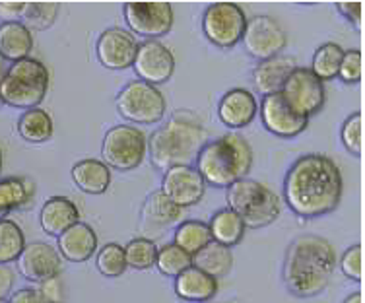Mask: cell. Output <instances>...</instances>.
Wrapping results in <instances>:
<instances>
[{"instance_id": "6da1fadb", "label": "cell", "mask_w": 365, "mask_h": 303, "mask_svg": "<svg viewBox=\"0 0 365 303\" xmlns=\"http://www.w3.org/2000/svg\"><path fill=\"white\" fill-rule=\"evenodd\" d=\"M342 190L340 168L329 155H302L292 163L284 179V198L289 210L307 220L336 210Z\"/></svg>"}, {"instance_id": "7a4b0ae2", "label": "cell", "mask_w": 365, "mask_h": 303, "mask_svg": "<svg viewBox=\"0 0 365 303\" xmlns=\"http://www.w3.org/2000/svg\"><path fill=\"white\" fill-rule=\"evenodd\" d=\"M336 270V251L329 240L315 233L292 241L284 261V282L289 294L309 299L329 288Z\"/></svg>"}, {"instance_id": "3957f363", "label": "cell", "mask_w": 365, "mask_h": 303, "mask_svg": "<svg viewBox=\"0 0 365 303\" xmlns=\"http://www.w3.org/2000/svg\"><path fill=\"white\" fill-rule=\"evenodd\" d=\"M208 142V128L192 111H177L155 128L146 150L158 170L168 171L177 165H192L202 146Z\"/></svg>"}, {"instance_id": "277c9868", "label": "cell", "mask_w": 365, "mask_h": 303, "mask_svg": "<svg viewBox=\"0 0 365 303\" xmlns=\"http://www.w3.org/2000/svg\"><path fill=\"white\" fill-rule=\"evenodd\" d=\"M195 163V170L200 173L204 183L227 189L249 175L253 165V150L243 136L230 133L206 142Z\"/></svg>"}, {"instance_id": "5b68a950", "label": "cell", "mask_w": 365, "mask_h": 303, "mask_svg": "<svg viewBox=\"0 0 365 303\" xmlns=\"http://www.w3.org/2000/svg\"><path fill=\"white\" fill-rule=\"evenodd\" d=\"M49 90V71L37 58L12 63L0 80V103L16 109L39 107Z\"/></svg>"}, {"instance_id": "8992f818", "label": "cell", "mask_w": 365, "mask_h": 303, "mask_svg": "<svg viewBox=\"0 0 365 303\" xmlns=\"http://www.w3.org/2000/svg\"><path fill=\"white\" fill-rule=\"evenodd\" d=\"M227 208L243 220L245 227L259 230L272 224L280 216V197L255 179H241L225 190Z\"/></svg>"}, {"instance_id": "52a82bcc", "label": "cell", "mask_w": 365, "mask_h": 303, "mask_svg": "<svg viewBox=\"0 0 365 303\" xmlns=\"http://www.w3.org/2000/svg\"><path fill=\"white\" fill-rule=\"evenodd\" d=\"M117 111L125 120L134 125H155L165 119L168 101L160 88L140 80L128 82L117 96Z\"/></svg>"}, {"instance_id": "ba28073f", "label": "cell", "mask_w": 365, "mask_h": 303, "mask_svg": "<svg viewBox=\"0 0 365 303\" xmlns=\"http://www.w3.org/2000/svg\"><path fill=\"white\" fill-rule=\"evenodd\" d=\"M146 134L142 133L140 128L133 127V125H117V127L109 128L103 136V144H101V155L109 170L119 171H130L138 168L146 155Z\"/></svg>"}, {"instance_id": "9c48e42d", "label": "cell", "mask_w": 365, "mask_h": 303, "mask_svg": "<svg viewBox=\"0 0 365 303\" xmlns=\"http://www.w3.org/2000/svg\"><path fill=\"white\" fill-rule=\"evenodd\" d=\"M245 26V10L235 2H216L204 10V36L220 49H233L241 41Z\"/></svg>"}, {"instance_id": "30bf717a", "label": "cell", "mask_w": 365, "mask_h": 303, "mask_svg": "<svg viewBox=\"0 0 365 303\" xmlns=\"http://www.w3.org/2000/svg\"><path fill=\"white\" fill-rule=\"evenodd\" d=\"M123 16L128 31L146 41L168 36L173 28V6L169 2H127Z\"/></svg>"}, {"instance_id": "8fae6325", "label": "cell", "mask_w": 365, "mask_h": 303, "mask_svg": "<svg viewBox=\"0 0 365 303\" xmlns=\"http://www.w3.org/2000/svg\"><path fill=\"white\" fill-rule=\"evenodd\" d=\"M282 98L292 107V111L309 119L324 106V86L305 66H295L288 80L282 86Z\"/></svg>"}, {"instance_id": "7c38bea8", "label": "cell", "mask_w": 365, "mask_h": 303, "mask_svg": "<svg viewBox=\"0 0 365 303\" xmlns=\"http://www.w3.org/2000/svg\"><path fill=\"white\" fill-rule=\"evenodd\" d=\"M241 41L247 55H251L260 63L282 55V51L288 45V36L272 16H255L247 20Z\"/></svg>"}, {"instance_id": "4fadbf2b", "label": "cell", "mask_w": 365, "mask_h": 303, "mask_svg": "<svg viewBox=\"0 0 365 303\" xmlns=\"http://www.w3.org/2000/svg\"><path fill=\"white\" fill-rule=\"evenodd\" d=\"M133 68L140 82L150 86L165 84L175 72V57L173 53L160 41L138 43V51L134 57Z\"/></svg>"}, {"instance_id": "5bb4252c", "label": "cell", "mask_w": 365, "mask_h": 303, "mask_svg": "<svg viewBox=\"0 0 365 303\" xmlns=\"http://www.w3.org/2000/svg\"><path fill=\"white\" fill-rule=\"evenodd\" d=\"M160 190L173 205L185 210L202 200L206 183L200 173L195 170V165H177L165 171Z\"/></svg>"}, {"instance_id": "9a60e30c", "label": "cell", "mask_w": 365, "mask_h": 303, "mask_svg": "<svg viewBox=\"0 0 365 303\" xmlns=\"http://www.w3.org/2000/svg\"><path fill=\"white\" fill-rule=\"evenodd\" d=\"M138 51V41L128 29L109 28L99 36L96 43V55L101 66L107 71H125L130 68Z\"/></svg>"}, {"instance_id": "2e32d148", "label": "cell", "mask_w": 365, "mask_h": 303, "mask_svg": "<svg viewBox=\"0 0 365 303\" xmlns=\"http://www.w3.org/2000/svg\"><path fill=\"white\" fill-rule=\"evenodd\" d=\"M260 120L268 133L280 136V138H294L297 134H302L309 125V119L299 117L295 111H292V107L282 98V93H270V96L262 98Z\"/></svg>"}, {"instance_id": "e0dca14e", "label": "cell", "mask_w": 365, "mask_h": 303, "mask_svg": "<svg viewBox=\"0 0 365 303\" xmlns=\"http://www.w3.org/2000/svg\"><path fill=\"white\" fill-rule=\"evenodd\" d=\"M61 268H63L61 255L56 253L55 247H51L49 243H41V241L26 245L18 257L20 274L31 282L39 284L55 278L61 274Z\"/></svg>"}, {"instance_id": "ac0fdd59", "label": "cell", "mask_w": 365, "mask_h": 303, "mask_svg": "<svg viewBox=\"0 0 365 303\" xmlns=\"http://www.w3.org/2000/svg\"><path fill=\"white\" fill-rule=\"evenodd\" d=\"M259 113V103L253 92L245 88H233L224 93L218 103V117L222 125L227 128H245L249 127Z\"/></svg>"}, {"instance_id": "d6986e66", "label": "cell", "mask_w": 365, "mask_h": 303, "mask_svg": "<svg viewBox=\"0 0 365 303\" xmlns=\"http://www.w3.org/2000/svg\"><path fill=\"white\" fill-rule=\"evenodd\" d=\"M56 240L61 259H66L68 262H86L98 251V233L86 222L74 224Z\"/></svg>"}, {"instance_id": "ffe728a7", "label": "cell", "mask_w": 365, "mask_h": 303, "mask_svg": "<svg viewBox=\"0 0 365 303\" xmlns=\"http://www.w3.org/2000/svg\"><path fill=\"white\" fill-rule=\"evenodd\" d=\"M80 222V210L74 200L66 197H53L45 200L39 212L41 230L51 237H61L68 227Z\"/></svg>"}, {"instance_id": "44dd1931", "label": "cell", "mask_w": 365, "mask_h": 303, "mask_svg": "<svg viewBox=\"0 0 365 303\" xmlns=\"http://www.w3.org/2000/svg\"><path fill=\"white\" fill-rule=\"evenodd\" d=\"M175 294L182 302L208 303L218 294V280L200 268L190 267L175 278Z\"/></svg>"}, {"instance_id": "7402d4cb", "label": "cell", "mask_w": 365, "mask_h": 303, "mask_svg": "<svg viewBox=\"0 0 365 303\" xmlns=\"http://www.w3.org/2000/svg\"><path fill=\"white\" fill-rule=\"evenodd\" d=\"M295 66V58L288 55H278V57L260 61L253 71V84L262 96L270 93H280L282 86L288 80Z\"/></svg>"}, {"instance_id": "603a6c76", "label": "cell", "mask_w": 365, "mask_h": 303, "mask_svg": "<svg viewBox=\"0 0 365 303\" xmlns=\"http://www.w3.org/2000/svg\"><path fill=\"white\" fill-rule=\"evenodd\" d=\"M34 49V36L20 21L0 24V58L8 63H18L29 57Z\"/></svg>"}, {"instance_id": "cb8c5ba5", "label": "cell", "mask_w": 365, "mask_h": 303, "mask_svg": "<svg viewBox=\"0 0 365 303\" xmlns=\"http://www.w3.org/2000/svg\"><path fill=\"white\" fill-rule=\"evenodd\" d=\"M72 181L86 195H103L111 185V170L101 160H80L72 165Z\"/></svg>"}, {"instance_id": "d4e9b609", "label": "cell", "mask_w": 365, "mask_h": 303, "mask_svg": "<svg viewBox=\"0 0 365 303\" xmlns=\"http://www.w3.org/2000/svg\"><path fill=\"white\" fill-rule=\"evenodd\" d=\"M36 197V185L26 177H6L0 179V220L10 212L26 206Z\"/></svg>"}, {"instance_id": "484cf974", "label": "cell", "mask_w": 365, "mask_h": 303, "mask_svg": "<svg viewBox=\"0 0 365 303\" xmlns=\"http://www.w3.org/2000/svg\"><path fill=\"white\" fill-rule=\"evenodd\" d=\"M182 208L175 206L169 200L162 190H155L150 197L144 200L142 206V220L146 222L148 226L154 227H169L181 224Z\"/></svg>"}, {"instance_id": "4316f807", "label": "cell", "mask_w": 365, "mask_h": 303, "mask_svg": "<svg viewBox=\"0 0 365 303\" xmlns=\"http://www.w3.org/2000/svg\"><path fill=\"white\" fill-rule=\"evenodd\" d=\"M208 227H210L212 241H216V243L224 247L239 245L245 237L247 230L243 220L239 218L235 212L230 210L227 206L212 216V220L208 222Z\"/></svg>"}, {"instance_id": "83f0119b", "label": "cell", "mask_w": 365, "mask_h": 303, "mask_svg": "<svg viewBox=\"0 0 365 303\" xmlns=\"http://www.w3.org/2000/svg\"><path fill=\"white\" fill-rule=\"evenodd\" d=\"M192 267L200 268L206 274L214 276L216 280L222 276L230 274V270L233 267V255L230 251V247H224L212 241L204 247L200 253L192 257Z\"/></svg>"}, {"instance_id": "f1b7e54d", "label": "cell", "mask_w": 365, "mask_h": 303, "mask_svg": "<svg viewBox=\"0 0 365 303\" xmlns=\"http://www.w3.org/2000/svg\"><path fill=\"white\" fill-rule=\"evenodd\" d=\"M53 130H55L53 119L41 107L28 109L26 113L21 115L20 120H18V134L24 140L31 142V144L47 142L53 136Z\"/></svg>"}, {"instance_id": "f546056e", "label": "cell", "mask_w": 365, "mask_h": 303, "mask_svg": "<svg viewBox=\"0 0 365 303\" xmlns=\"http://www.w3.org/2000/svg\"><path fill=\"white\" fill-rule=\"evenodd\" d=\"M173 243L177 247H181L182 251H187L189 255L200 253L204 247L212 243V233L210 227L206 222L200 220H187L181 222L175 227V235H173Z\"/></svg>"}, {"instance_id": "4dcf8cb0", "label": "cell", "mask_w": 365, "mask_h": 303, "mask_svg": "<svg viewBox=\"0 0 365 303\" xmlns=\"http://www.w3.org/2000/svg\"><path fill=\"white\" fill-rule=\"evenodd\" d=\"M344 57V49L338 43H323L313 55L309 71L315 74L321 82H329L338 76V68Z\"/></svg>"}, {"instance_id": "1f68e13d", "label": "cell", "mask_w": 365, "mask_h": 303, "mask_svg": "<svg viewBox=\"0 0 365 303\" xmlns=\"http://www.w3.org/2000/svg\"><path fill=\"white\" fill-rule=\"evenodd\" d=\"M24 247H26V235L21 227L12 220H0V265L18 261Z\"/></svg>"}, {"instance_id": "d6a6232c", "label": "cell", "mask_w": 365, "mask_h": 303, "mask_svg": "<svg viewBox=\"0 0 365 303\" xmlns=\"http://www.w3.org/2000/svg\"><path fill=\"white\" fill-rule=\"evenodd\" d=\"M56 14H58L56 2H26L20 24H24L29 31H43L55 24Z\"/></svg>"}, {"instance_id": "836d02e7", "label": "cell", "mask_w": 365, "mask_h": 303, "mask_svg": "<svg viewBox=\"0 0 365 303\" xmlns=\"http://www.w3.org/2000/svg\"><path fill=\"white\" fill-rule=\"evenodd\" d=\"M192 267V255L187 251H182L181 247H177L175 243L163 245L162 249H158V257H155V268L165 276L177 278L182 270Z\"/></svg>"}, {"instance_id": "e575fe53", "label": "cell", "mask_w": 365, "mask_h": 303, "mask_svg": "<svg viewBox=\"0 0 365 303\" xmlns=\"http://www.w3.org/2000/svg\"><path fill=\"white\" fill-rule=\"evenodd\" d=\"M125 257H127V267L134 270H150L155 267V257H158V247L148 237H134L125 247Z\"/></svg>"}, {"instance_id": "d590c367", "label": "cell", "mask_w": 365, "mask_h": 303, "mask_svg": "<svg viewBox=\"0 0 365 303\" xmlns=\"http://www.w3.org/2000/svg\"><path fill=\"white\" fill-rule=\"evenodd\" d=\"M96 267L107 278H117V276L125 274V270L128 268L125 247H120L119 243H107L101 247L96 257Z\"/></svg>"}, {"instance_id": "8d00e7d4", "label": "cell", "mask_w": 365, "mask_h": 303, "mask_svg": "<svg viewBox=\"0 0 365 303\" xmlns=\"http://www.w3.org/2000/svg\"><path fill=\"white\" fill-rule=\"evenodd\" d=\"M340 140L344 144V148L351 155L359 158L364 150V115L356 111L342 123L340 128Z\"/></svg>"}, {"instance_id": "74e56055", "label": "cell", "mask_w": 365, "mask_h": 303, "mask_svg": "<svg viewBox=\"0 0 365 303\" xmlns=\"http://www.w3.org/2000/svg\"><path fill=\"white\" fill-rule=\"evenodd\" d=\"M364 249L359 243L346 249L340 257V270L346 278H350L354 282H361L364 278Z\"/></svg>"}, {"instance_id": "f35d334b", "label": "cell", "mask_w": 365, "mask_h": 303, "mask_svg": "<svg viewBox=\"0 0 365 303\" xmlns=\"http://www.w3.org/2000/svg\"><path fill=\"white\" fill-rule=\"evenodd\" d=\"M361 51L351 49L344 51V57L338 68V78L344 82V84H359L361 82Z\"/></svg>"}, {"instance_id": "ab89813d", "label": "cell", "mask_w": 365, "mask_h": 303, "mask_svg": "<svg viewBox=\"0 0 365 303\" xmlns=\"http://www.w3.org/2000/svg\"><path fill=\"white\" fill-rule=\"evenodd\" d=\"M37 289H39V294L45 297V302L47 303H63V282H61L58 276L49 278V280H45V282H39V288Z\"/></svg>"}, {"instance_id": "60d3db41", "label": "cell", "mask_w": 365, "mask_h": 303, "mask_svg": "<svg viewBox=\"0 0 365 303\" xmlns=\"http://www.w3.org/2000/svg\"><path fill=\"white\" fill-rule=\"evenodd\" d=\"M8 303H47L37 288H24L14 292Z\"/></svg>"}, {"instance_id": "b9f144b4", "label": "cell", "mask_w": 365, "mask_h": 303, "mask_svg": "<svg viewBox=\"0 0 365 303\" xmlns=\"http://www.w3.org/2000/svg\"><path fill=\"white\" fill-rule=\"evenodd\" d=\"M16 274L8 265H0V299H6L14 288Z\"/></svg>"}, {"instance_id": "7bdbcfd3", "label": "cell", "mask_w": 365, "mask_h": 303, "mask_svg": "<svg viewBox=\"0 0 365 303\" xmlns=\"http://www.w3.org/2000/svg\"><path fill=\"white\" fill-rule=\"evenodd\" d=\"M336 8L346 20L358 26L361 20V2H336Z\"/></svg>"}, {"instance_id": "ee69618b", "label": "cell", "mask_w": 365, "mask_h": 303, "mask_svg": "<svg viewBox=\"0 0 365 303\" xmlns=\"http://www.w3.org/2000/svg\"><path fill=\"white\" fill-rule=\"evenodd\" d=\"M26 2H0V18L4 21H20Z\"/></svg>"}, {"instance_id": "f6af8a7d", "label": "cell", "mask_w": 365, "mask_h": 303, "mask_svg": "<svg viewBox=\"0 0 365 303\" xmlns=\"http://www.w3.org/2000/svg\"><path fill=\"white\" fill-rule=\"evenodd\" d=\"M344 303H364V296H361V292H354L350 296L346 297Z\"/></svg>"}, {"instance_id": "bcb514c9", "label": "cell", "mask_w": 365, "mask_h": 303, "mask_svg": "<svg viewBox=\"0 0 365 303\" xmlns=\"http://www.w3.org/2000/svg\"><path fill=\"white\" fill-rule=\"evenodd\" d=\"M4 72H6V68H4V61L0 58V80H2V76H4Z\"/></svg>"}, {"instance_id": "7dc6e473", "label": "cell", "mask_w": 365, "mask_h": 303, "mask_svg": "<svg viewBox=\"0 0 365 303\" xmlns=\"http://www.w3.org/2000/svg\"><path fill=\"white\" fill-rule=\"evenodd\" d=\"M0 171H2V152H0Z\"/></svg>"}, {"instance_id": "c3c4849f", "label": "cell", "mask_w": 365, "mask_h": 303, "mask_svg": "<svg viewBox=\"0 0 365 303\" xmlns=\"http://www.w3.org/2000/svg\"><path fill=\"white\" fill-rule=\"evenodd\" d=\"M0 303H8V299H0Z\"/></svg>"}, {"instance_id": "681fc988", "label": "cell", "mask_w": 365, "mask_h": 303, "mask_svg": "<svg viewBox=\"0 0 365 303\" xmlns=\"http://www.w3.org/2000/svg\"><path fill=\"white\" fill-rule=\"evenodd\" d=\"M208 303H212V302H208ZM230 303H237V302H230Z\"/></svg>"}]
</instances>
